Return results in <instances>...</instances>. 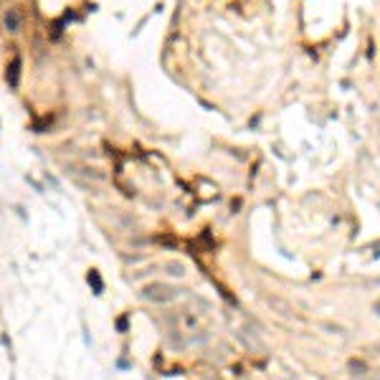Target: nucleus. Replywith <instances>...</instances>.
<instances>
[{"mask_svg": "<svg viewBox=\"0 0 380 380\" xmlns=\"http://www.w3.org/2000/svg\"><path fill=\"white\" fill-rule=\"evenodd\" d=\"M165 274H170V276H177V279H180V276H185V266H183V264H177V261H175V264H165Z\"/></svg>", "mask_w": 380, "mask_h": 380, "instance_id": "20e7f679", "label": "nucleus"}, {"mask_svg": "<svg viewBox=\"0 0 380 380\" xmlns=\"http://www.w3.org/2000/svg\"><path fill=\"white\" fill-rule=\"evenodd\" d=\"M177 297H180V289H175L173 284H165V282H152L142 289V299L152 301V304H167V301H175Z\"/></svg>", "mask_w": 380, "mask_h": 380, "instance_id": "f257e3e1", "label": "nucleus"}, {"mask_svg": "<svg viewBox=\"0 0 380 380\" xmlns=\"http://www.w3.org/2000/svg\"><path fill=\"white\" fill-rule=\"evenodd\" d=\"M89 284H94V294H102L104 292V284H102V279H99V274L94 269L89 271Z\"/></svg>", "mask_w": 380, "mask_h": 380, "instance_id": "39448f33", "label": "nucleus"}, {"mask_svg": "<svg viewBox=\"0 0 380 380\" xmlns=\"http://www.w3.org/2000/svg\"><path fill=\"white\" fill-rule=\"evenodd\" d=\"M3 26H5V31L8 33H16L18 28H20V13L16 8H8L5 10V16H3Z\"/></svg>", "mask_w": 380, "mask_h": 380, "instance_id": "f03ea898", "label": "nucleus"}, {"mask_svg": "<svg viewBox=\"0 0 380 380\" xmlns=\"http://www.w3.org/2000/svg\"><path fill=\"white\" fill-rule=\"evenodd\" d=\"M18 71H20V59H13V63H8V84L18 86Z\"/></svg>", "mask_w": 380, "mask_h": 380, "instance_id": "7ed1b4c3", "label": "nucleus"}]
</instances>
